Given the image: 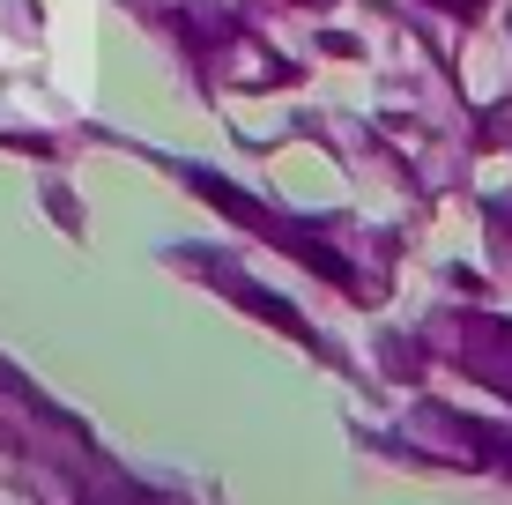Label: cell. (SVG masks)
<instances>
[{
	"mask_svg": "<svg viewBox=\"0 0 512 505\" xmlns=\"http://www.w3.org/2000/svg\"><path fill=\"white\" fill-rule=\"evenodd\" d=\"M453 8H475V0H453Z\"/></svg>",
	"mask_w": 512,
	"mask_h": 505,
	"instance_id": "1",
	"label": "cell"
}]
</instances>
